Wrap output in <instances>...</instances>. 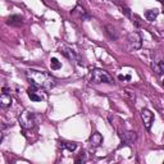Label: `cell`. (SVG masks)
<instances>
[{
    "label": "cell",
    "mask_w": 164,
    "mask_h": 164,
    "mask_svg": "<svg viewBox=\"0 0 164 164\" xmlns=\"http://www.w3.org/2000/svg\"><path fill=\"white\" fill-rule=\"evenodd\" d=\"M62 146L64 149H67L68 151H74L77 149V144H74V143H62Z\"/></svg>",
    "instance_id": "17"
},
{
    "label": "cell",
    "mask_w": 164,
    "mask_h": 164,
    "mask_svg": "<svg viewBox=\"0 0 164 164\" xmlns=\"http://www.w3.org/2000/svg\"><path fill=\"white\" fill-rule=\"evenodd\" d=\"M105 28H106V32L109 34V37H110V39H114V40H115V39L118 37L117 34H115V31H114V28H113L112 26H109V25H108Z\"/></svg>",
    "instance_id": "18"
},
{
    "label": "cell",
    "mask_w": 164,
    "mask_h": 164,
    "mask_svg": "<svg viewBox=\"0 0 164 164\" xmlns=\"http://www.w3.org/2000/svg\"><path fill=\"white\" fill-rule=\"evenodd\" d=\"M158 2H160L162 4H164V0H158Z\"/></svg>",
    "instance_id": "22"
},
{
    "label": "cell",
    "mask_w": 164,
    "mask_h": 164,
    "mask_svg": "<svg viewBox=\"0 0 164 164\" xmlns=\"http://www.w3.org/2000/svg\"><path fill=\"white\" fill-rule=\"evenodd\" d=\"M81 162H85V154H83V152H81L80 158L76 159V163H81Z\"/></svg>",
    "instance_id": "21"
},
{
    "label": "cell",
    "mask_w": 164,
    "mask_h": 164,
    "mask_svg": "<svg viewBox=\"0 0 164 164\" xmlns=\"http://www.w3.org/2000/svg\"><path fill=\"white\" fill-rule=\"evenodd\" d=\"M60 53L63 54L64 57H67L69 60H74L76 59V53L72 50V49H69V48H60Z\"/></svg>",
    "instance_id": "10"
},
{
    "label": "cell",
    "mask_w": 164,
    "mask_h": 164,
    "mask_svg": "<svg viewBox=\"0 0 164 164\" xmlns=\"http://www.w3.org/2000/svg\"><path fill=\"white\" fill-rule=\"evenodd\" d=\"M152 69H154V72L157 73V74H163L164 73V62H155V63H152Z\"/></svg>",
    "instance_id": "12"
},
{
    "label": "cell",
    "mask_w": 164,
    "mask_h": 164,
    "mask_svg": "<svg viewBox=\"0 0 164 164\" xmlns=\"http://www.w3.org/2000/svg\"><path fill=\"white\" fill-rule=\"evenodd\" d=\"M158 14H159V12H158L157 9H150V10H146V12H145V18L149 22H152V21L157 19Z\"/></svg>",
    "instance_id": "13"
},
{
    "label": "cell",
    "mask_w": 164,
    "mask_h": 164,
    "mask_svg": "<svg viewBox=\"0 0 164 164\" xmlns=\"http://www.w3.org/2000/svg\"><path fill=\"white\" fill-rule=\"evenodd\" d=\"M35 89H36V87H34V86H32V87H30V89H28V96H30V99L32 100V101H41L42 100V96H40V95H37L36 94V91H35Z\"/></svg>",
    "instance_id": "11"
},
{
    "label": "cell",
    "mask_w": 164,
    "mask_h": 164,
    "mask_svg": "<svg viewBox=\"0 0 164 164\" xmlns=\"http://www.w3.org/2000/svg\"><path fill=\"white\" fill-rule=\"evenodd\" d=\"M8 91H9V89L4 87L3 94H2V96H0V104H2L3 108H7V106H9L10 104H12V96L8 94Z\"/></svg>",
    "instance_id": "8"
},
{
    "label": "cell",
    "mask_w": 164,
    "mask_h": 164,
    "mask_svg": "<svg viewBox=\"0 0 164 164\" xmlns=\"http://www.w3.org/2000/svg\"><path fill=\"white\" fill-rule=\"evenodd\" d=\"M141 118H143L146 129H150L151 126H152V123H154V113H152L150 109L144 108L143 110H141Z\"/></svg>",
    "instance_id": "5"
},
{
    "label": "cell",
    "mask_w": 164,
    "mask_h": 164,
    "mask_svg": "<svg viewBox=\"0 0 164 164\" xmlns=\"http://www.w3.org/2000/svg\"><path fill=\"white\" fill-rule=\"evenodd\" d=\"M118 78L121 80V81H124V80H126V81H129V80H131V76H122V74H119Z\"/></svg>",
    "instance_id": "20"
},
{
    "label": "cell",
    "mask_w": 164,
    "mask_h": 164,
    "mask_svg": "<svg viewBox=\"0 0 164 164\" xmlns=\"http://www.w3.org/2000/svg\"><path fill=\"white\" fill-rule=\"evenodd\" d=\"M27 78L30 83L36 87V89H42V90H51L55 86V80L51 76L44 71H37V69H28L27 71Z\"/></svg>",
    "instance_id": "1"
},
{
    "label": "cell",
    "mask_w": 164,
    "mask_h": 164,
    "mask_svg": "<svg viewBox=\"0 0 164 164\" xmlns=\"http://www.w3.org/2000/svg\"><path fill=\"white\" fill-rule=\"evenodd\" d=\"M91 81L94 83H113L112 76L104 69L95 68L91 73Z\"/></svg>",
    "instance_id": "2"
},
{
    "label": "cell",
    "mask_w": 164,
    "mask_h": 164,
    "mask_svg": "<svg viewBox=\"0 0 164 164\" xmlns=\"http://www.w3.org/2000/svg\"><path fill=\"white\" fill-rule=\"evenodd\" d=\"M90 144L94 146V148H99L101 144H103V136L99 134V132H94L90 137Z\"/></svg>",
    "instance_id": "9"
},
{
    "label": "cell",
    "mask_w": 164,
    "mask_h": 164,
    "mask_svg": "<svg viewBox=\"0 0 164 164\" xmlns=\"http://www.w3.org/2000/svg\"><path fill=\"white\" fill-rule=\"evenodd\" d=\"M163 87H164V80H163Z\"/></svg>",
    "instance_id": "23"
},
{
    "label": "cell",
    "mask_w": 164,
    "mask_h": 164,
    "mask_svg": "<svg viewBox=\"0 0 164 164\" xmlns=\"http://www.w3.org/2000/svg\"><path fill=\"white\" fill-rule=\"evenodd\" d=\"M18 121L21 123V126L26 128V129H31V128H34L35 124H36V117L35 114L30 112V110H25V112H22L18 117Z\"/></svg>",
    "instance_id": "3"
},
{
    "label": "cell",
    "mask_w": 164,
    "mask_h": 164,
    "mask_svg": "<svg viewBox=\"0 0 164 164\" xmlns=\"http://www.w3.org/2000/svg\"><path fill=\"white\" fill-rule=\"evenodd\" d=\"M121 138L124 144L127 145H132L136 143V140H137V135L135 132H132V131H124V132L121 134Z\"/></svg>",
    "instance_id": "6"
},
{
    "label": "cell",
    "mask_w": 164,
    "mask_h": 164,
    "mask_svg": "<svg viewBox=\"0 0 164 164\" xmlns=\"http://www.w3.org/2000/svg\"><path fill=\"white\" fill-rule=\"evenodd\" d=\"M113 2H114V3H115V4L118 5V7H119V9H121V12H122V13H124V14H126L127 17H131L129 8H128V7H127V5L124 4V3H122L121 0H113Z\"/></svg>",
    "instance_id": "14"
},
{
    "label": "cell",
    "mask_w": 164,
    "mask_h": 164,
    "mask_svg": "<svg viewBox=\"0 0 164 164\" xmlns=\"http://www.w3.org/2000/svg\"><path fill=\"white\" fill-rule=\"evenodd\" d=\"M8 23L9 25H16V26H19L22 25V17L19 16H12L8 18Z\"/></svg>",
    "instance_id": "15"
},
{
    "label": "cell",
    "mask_w": 164,
    "mask_h": 164,
    "mask_svg": "<svg viewBox=\"0 0 164 164\" xmlns=\"http://www.w3.org/2000/svg\"><path fill=\"white\" fill-rule=\"evenodd\" d=\"M50 67H51V69L57 71V69L62 68V63L57 58H51V60H50Z\"/></svg>",
    "instance_id": "16"
},
{
    "label": "cell",
    "mask_w": 164,
    "mask_h": 164,
    "mask_svg": "<svg viewBox=\"0 0 164 164\" xmlns=\"http://www.w3.org/2000/svg\"><path fill=\"white\" fill-rule=\"evenodd\" d=\"M123 92H124V95H126L127 97H129L131 101H135V94H134V92H131L129 90H124Z\"/></svg>",
    "instance_id": "19"
},
{
    "label": "cell",
    "mask_w": 164,
    "mask_h": 164,
    "mask_svg": "<svg viewBox=\"0 0 164 164\" xmlns=\"http://www.w3.org/2000/svg\"><path fill=\"white\" fill-rule=\"evenodd\" d=\"M72 17H74V18H77V19H85V18H89V14L86 13V10H85V8L83 7H81V5H77L73 10H72Z\"/></svg>",
    "instance_id": "7"
},
{
    "label": "cell",
    "mask_w": 164,
    "mask_h": 164,
    "mask_svg": "<svg viewBox=\"0 0 164 164\" xmlns=\"http://www.w3.org/2000/svg\"><path fill=\"white\" fill-rule=\"evenodd\" d=\"M127 39H128L129 46L132 49L138 50V49H141V46H143V39H141L138 32H131Z\"/></svg>",
    "instance_id": "4"
}]
</instances>
